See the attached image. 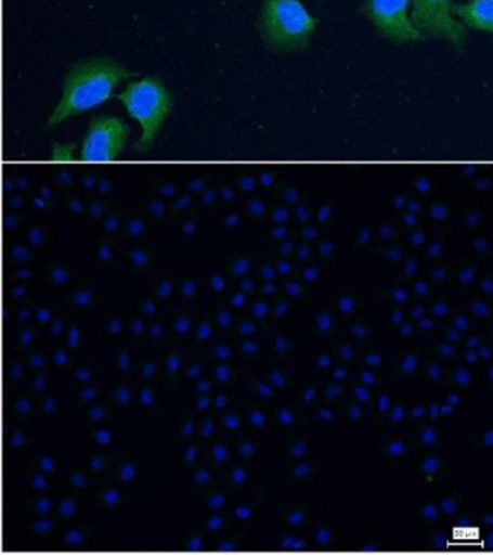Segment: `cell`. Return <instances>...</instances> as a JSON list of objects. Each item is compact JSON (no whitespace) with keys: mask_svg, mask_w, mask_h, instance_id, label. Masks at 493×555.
<instances>
[{"mask_svg":"<svg viewBox=\"0 0 493 555\" xmlns=\"http://www.w3.org/2000/svg\"><path fill=\"white\" fill-rule=\"evenodd\" d=\"M453 15L466 29L493 35V0H469L453 4Z\"/></svg>","mask_w":493,"mask_h":555,"instance_id":"7","label":"cell"},{"mask_svg":"<svg viewBox=\"0 0 493 555\" xmlns=\"http://www.w3.org/2000/svg\"><path fill=\"white\" fill-rule=\"evenodd\" d=\"M131 134L127 121L116 116H94L90 119L81 142V160H115L122 154Z\"/></svg>","mask_w":493,"mask_h":555,"instance_id":"6","label":"cell"},{"mask_svg":"<svg viewBox=\"0 0 493 555\" xmlns=\"http://www.w3.org/2000/svg\"><path fill=\"white\" fill-rule=\"evenodd\" d=\"M319 20L301 0H263L258 30L272 52H300L311 46Z\"/></svg>","mask_w":493,"mask_h":555,"instance_id":"2","label":"cell"},{"mask_svg":"<svg viewBox=\"0 0 493 555\" xmlns=\"http://www.w3.org/2000/svg\"><path fill=\"white\" fill-rule=\"evenodd\" d=\"M137 76V73L107 56L77 61L64 77L62 99L51 113L46 129L105 103L120 82Z\"/></svg>","mask_w":493,"mask_h":555,"instance_id":"1","label":"cell"},{"mask_svg":"<svg viewBox=\"0 0 493 555\" xmlns=\"http://www.w3.org/2000/svg\"><path fill=\"white\" fill-rule=\"evenodd\" d=\"M453 0H413L411 17L415 28L427 39H439L456 50H463L467 41V29L453 15Z\"/></svg>","mask_w":493,"mask_h":555,"instance_id":"5","label":"cell"},{"mask_svg":"<svg viewBox=\"0 0 493 555\" xmlns=\"http://www.w3.org/2000/svg\"><path fill=\"white\" fill-rule=\"evenodd\" d=\"M413 0H365L361 12L372 22L380 37L397 46L426 41L415 28L410 7Z\"/></svg>","mask_w":493,"mask_h":555,"instance_id":"4","label":"cell"},{"mask_svg":"<svg viewBox=\"0 0 493 555\" xmlns=\"http://www.w3.org/2000/svg\"><path fill=\"white\" fill-rule=\"evenodd\" d=\"M115 98L122 102L129 116L141 125V139L133 147L141 154H146L161 132L167 117L170 116L174 107V98L157 76L129 82Z\"/></svg>","mask_w":493,"mask_h":555,"instance_id":"3","label":"cell"}]
</instances>
